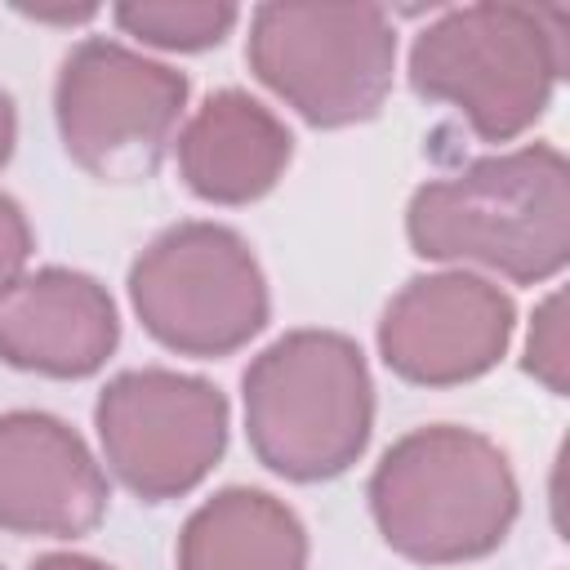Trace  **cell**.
<instances>
[{"label": "cell", "instance_id": "13", "mask_svg": "<svg viewBox=\"0 0 570 570\" xmlns=\"http://www.w3.org/2000/svg\"><path fill=\"white\" fill-rule=\"evenodd\" d=\"M178 570H307V525L254 485L209 494L178 534Z\"/></svg>", "mask_w": 570, "mask_h": 570}, {"label": "cell", "instance_id": "3", "mask_svg": "<svg viewBox=\"0 0 570 570\" xmlns=\"http://www.w3.org/2000/svg\"><path fill=\"white\" fill-rule=\"evenodd\" d=\"M566 4L481 0L445 9L410 45V89L454 107L481 142L534 129L566 76Z\"/></svg>", "mask_w": 570, "mask_h": 570}, {"label": "cell", "instance_id": "8", "mask_svg": "<svg viewBox=\"0 0 570 570\" xmlns=\"http://www.w3.org/2000/svg\"><path fill=\"white\" fill-rule=\"evenodd\" d=\"M94 428L116 481L142 503H169L218 468L232 410L209 379L142 365L107 379L94 401Z\"/></svg>", "mask_w": 570, "mask_h": 570}, {"label": "cell", "instance_id": "19", "mask_svg": "<svg viewBox=\"0 0 570 570\" xmlns=\"http://www.w3.org/2000/svg\"><path fill=\"white\" fill-rule=\"evenodd\" d=\"M36 22H89L98 9H22Z\"/></svg>", "mask_w": 570, "mask_h": 570}, {"label": "cell", "instance_id": "18", "mask_svg": "<svg viewBox=\"0 0 570 570\" xmlns=\"http://www.w3.org/2000/svg\"><path fill=\"white\" fill-rule=\"evenodd\" d=\"M13 147H18V107H13V98H9V89L0 85V169L9 165V156H13Z\"/></svg>", "mask_w": 570, "mask_h": 570}, {"label": "cell", "instance_id": "4", "mask_svg": "<svg viewBox=\"0 0 570 570\" xmlns=\"http://www.w3.org/2000/svg\"><path fill=\"white\" fill-rule=\"evenodd\" d=\"M254 459L298 485L343 476L374 432V379L356 338L289 330L240 374Z\"/></svg>", "mask_w": 570, "mask_h": 570}, {"label": "cell", "instance_id": "5", "mask_svg": "<svg viewBox=\"0 0 570 570\" xmlns=\"http://www.w3.org/2000/svg\"><path fill=\"white\" fill-rule=\"evenodd\" d=\"M245 62L316 129L374 120L396 76V27L379 4H258Z\"/></svg>", "mask_w": 570, "mask_h": 570}, {"label": "cell", "instance_id": "1", "mask_svg": "<svg viewBox=\"0 0 570 570\" xmlns=\"http://www.w3.org/2000/svg\"><path fill=\"white\" fill-rule=\"evenodd\" d=\"M410 249L445 267H485L539 285L570 263V165L552 142L476 156L428 178L405 205Z\"/></svg>", "mask_w": 570, "mask_h": 570}, {"label": "cell", "instance_id": "17", "mask_svg": "<svg viewBox=\"0 0 570 570\" xmlns=\"http://www.w3.org/2000/svg\"><path fill=\"white\" fill-rule=\"evenodd\" d=\"M27 570H116V566H107L98 557H85V552H45Z\"/></svg>", "mask_w": 570, "mask_h": 570}, {"label": "cell", "instance_id": "20", "mask_svg": "<svg viewBox=\"0 0 570 570\" xmlns=\"http://www.w3.org/2000/svg\"><path fill=\"white\" fill-rule=\"evenodd\" d=\"M0 570H4V566H0Z\"/></svg>", "mask_w": 570, "mask_h": 570}, {"label": "cell", "instance_id": "15", "mask_svg": "<svg viewBox=\"0 0 570 570\" xmlns=\"http://www.w3.org/2000/svg\"><path fill=\"white\" fill-rule=\"evenodd\" d=\"M566 365H570V356H566V294L552 289L534 307L525 352H521V370L530 379H539L552 396H566Z\"/></svg>", "mask_w": 570, "mask_h": 570}, {"label": "cell", "instance_id": "14", "mask_svg": "<svg viewBox=\"0 0 570 570\" xmlns=\"http://www.w3.org/2000/svg\"><path fill=\"white\" fill-rule=\"evenodd\" d=\"M111 18L138 45H151L165 53H200V49H214L232 36V27L240 22V9L236 4H151V0H138V4H116Z\"/></svg>", "mask_w": 570, "mask_h": 570}, {"label": "cell", "instance_id": "2", "mask_svg": "<svg viewBox=\"0 0 570 570\" xmlns=\"http://www.w3.org/2000/svg\"><path fill=\"white\" fill-rule=\"evenodd\" d=\"M521 512L508 454L476 428L428 423L383 450L370 517L383 543L419 566H463L503 548Z\"/></svg>", "mask_w": 570, "mask_h": 570}, {"label": "cell", "instance_id": "7", "mask_svg": "<svg viewBox=\"0 0 570 570\" xmlns=\"http://www.w3.org/2000/svg\"><path fill=\"white\" fill-rule=\"evenodd\" d=\"M187 76L120 40L85 36L53 80L62 151L102 183L151 178L187 107Z\"/></svg>", "mask_w": 570, "mask_h": 570}, {"label": "cell", "instance_id": "9", "mask_svg": "<svg viewBox=\"0 0 570 570\" xmlns=\"http://www.w3.org/2000/svg\"><path fill=\"white\" fill-rule=\"evenodd\" d=\"M517 330V303L490 276L441 267L410 276L379 316L383 365L414 387H459L490 374Z\"/></svg>", "mask_w": 570, "mask_h": 570}, {"label": "cell", "instance_id": "11", "mask_svg": "<svg viewBox=\"0 0 570 570\" xmlns=\"http://www.w3.org/2000/svg\"><path fill=\"white\" fill-rule=\"evenodd\" d=\"M120 343L107 285L76 267L22 272L0 294V361L45 379H89Z\"/></svg>", "mask_w": 570, "mask_h": 570}, {"label": "cell", "instance_id": "16", "mask_svg": "<svg viewBox=\"0 0 570 570\" xmlns=\"http://www.w3.org/2000/svg\"><path fill=\"white\" fill-rule=\"evenodd\" d=\"M36 249V236H31V223H27V209L0 191V294L27 272V258Z\"/></svg>", "mask_w": 570, "mask_h": 570}, {"label": "cell", "instance_id": "12", "mask_svg": "<svg viewBox=\"0 0 570 570\" xmlns=\"http://www.w3.org/2000/svg\"><path fill=\"white\" fill-rule=\"evenodd\" d=\"M178 178L209 205L263 200L294 160L285 120L245 89H214L174 142Z\"/></svg>", "mask_w": 570, "mask_h": 570}, {"label": "cell", "instance_id": "10", "mask_svg": "<svg viewBox=\"0 0 570 570\" xmlns=\"http://www.w3.org/2000/svg\"><path fill=\"white\" fill-rule=\"evenodd\" d=\"M111 485L85 436L45 410L0 414V530L80 539L107 517Z\"/></svg>", "mask_w": 570, "mask_h": 570}, {"label": "cell", "instance_id": "6", "mask_svg": "<svg viewBox=\"0 0 570 570\" xmlns=\"http://www.w3.org/2000/svg\"><path fill=\"white\" fill-rule=\"evenodd\" d=\"M129 303L160 347L196 361L240 352L272 316L258 254L236 227L209 218L165 227L129 263Z\"/></svg>", "mask_w": 570, "mask_h": 570}]
</instances>
